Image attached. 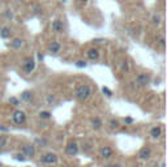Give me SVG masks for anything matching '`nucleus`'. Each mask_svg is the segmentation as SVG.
<instances>
[{"label":"nucleus","mask_w":167,"mask_h":167,"mask_svg":"<svg viewBox=\"0 0 167 167\" xmlns=\"http://www.w3.org/2000/svg\"><path fill=\"white\" fill-rule=\"evenodd\" d=\"M90 94H91V88L88 85V84H84V85L77 86L75 90V97L78 99V101H86V99L90 97Z\"/></svg>","instance_id":"nucleus-1"},{"label":"nucleus","mask_w":167,"mask_h":167,"mask_svg":"<svg viewBox=\"0 0 167 167\" xmlns=\"http://www.w3.org/2000/svg\"><path fill=\"white\" fill-rule=\"evenodd\" d=\"M41 162L46 164H55L57 162V155L54 153H47L41 157Z\"/></svg>","instance_id":"nucleus-2"},{"label":"nucleus","mask_w":167,"mask_h":167,"mask_svg":"<svg viewBox=\"0 0 167 167\" xmlns=\"http://www.w3.org/2000/svg\"><path fill=\"white\" fill-rule=\"evenodd\" d=\"M12 117H13V121H14L17 125L23 124V123H25V120H26L25 112L21 111V110H17V111L13 112V116H12Z\"/></svg>","instance_id":"nucleus-3"},{"label":"nucleus","mask_w":167,"mask_h":167,"mask_svg":"<svg viewBox=\"0 0 167 167\" xmlns=\"http://www.w3.org/2000/svg\"><path fill=\"white\" fill-rule=\"evenodd\" d=\"M34 68H35V60H33L31 57L25 59V61H23V64H22V69L25 70L26 73H31L34 70Z\"/></svg>","instance_id":"nucleus-4"},{"label":"nucleus","mask_w":167,"mask_h":167,"mask_svg":"<svg viewBox=\"0 0 167 167\" xmlns=\"http://www.w3.org/2000/svg\"><path fill=\"white\" fill-rule=\"evenodd\" d=\"M149 82H150V77H149L148 75H145V73H140V75L136 77V84H137L138 86H145V85H148Z\"/></svg>","instance_id":"nucleus-5"},{"label":"nucleus","mask_w":167,"mask_h":167,"mask_svg":"<svg viewBox=\"0 0 167 167\" xmlns=\"http://www.w3.org/2000/svg\"><path fill=\"white\" fill-rule=\"evenodd\" d=\"M51 26H52V30H54L55 33L61 34V33H64V30H65L64 23H63L61 20H54V21H52V25Z\"/></svg>","instance_id":"nucleus-6"},{"label":"nucleus","mask_w":167,"mask_h":167,"mask_svg":"<svg viewBox=\"0 0 167 167\" xmlns=\"http://www.w3.org/2000/svg\"><path fill=\"white\" fill-rule=\"evenodd\" d=\"M60 50H61V44L57 41H52L51 43L48 44V51L51 52V54H59Z\"/></svg>","instance_id":"nucleus-7"},{"label":"nucleus","mask_w":167,"mask_h":167,"mask_svg":"<svg viewBox=\"0 0 167 167\" xmlns=\"http://www.w3.org/2000/svg\"><path fill=\"white\" fill-rule=\"evenodd\" d=\"M78 153V145L76 142H69L67 146V154L69 155H76Z\"/></svg>","instance_id":"nucleus-8"},{"label":"nucleus","mask_w":167,"mask_h":167,"mask_svg":"<svg viewBox=\"0 0 167 167\" xmlns=\"http://www.w3.org/2000/svg\"><path fill=\"white\" fill-rule=\"evenodd\" d=\"M22 153L25 154L26 157H34L35 154V149H34V145H25L22 148Z\"/></svg>","instance_id":"nucleus-9"},{"label":"nucleus","mask_w":167,"mask_h":167,"mask_svg":"<svg viewBox=\"0 0 167 167\" xmlns=\"http://www.w3.org/2000/svg\"><path fill=\"white\" fill-rule=\"evenodd\" d=\"M112 154H114V151H112V149L110 148V146H103V148L101 149V155L103 157V158H106V159L111 158Z\"/></svg>","instance_id":"nucleus-10"},{"label":"nucleus","mask_w":167,"mask_h":167,"mask_svg":"<svg viewBox=\"0 0 167 167\" xmlns=\"http://www.w3.org/2000/svg\"><path fill=\"white\" fill-rule=\"evenodd\" d=\"M150 154H151V150H150V148H142L140 151H138V158L140 159H148L149 157H150Z\"/></svg>","instance_id":"nucleus-11"},{"label":"nucleus","mask_w":167,"mask_h":167,"mask_svg":"<svg viewBox=\"0 0 167 167\" xmlns=\"http://www.w3.org/2000/svg\"><path fill=\"white\" fill-rule=\"evenodd\" d=\"M86 55H88V57L90 60H97L99 57V51H98V48H90V50H88Z\"/></svg>","instance_id":"nucleus-12"},{"label":"nucleus","mask_w":167,"mask_h":167,"mask_svg":"<svg viewBox=\"0 0 167 167\" xmlns=\"http://www.w3.org/2000/svg\"><path fill=\"white\" fill-rule=\"evenodd\" d=\"M10 35H12V31H10V29L8 28V26H3L1 29H0V37L4 39H8L10 38Z\"/></svg>","instance_id":"nucleus-13"},{"label":"nucleus","mask_w":167,"mask_h":167,"mask_svg":"<svg viewBox=\"0 0 167 167\" xmlns=\"http://www.w3.org/2000/svg\"><path fill=\"white\" fill-rule=\"evenodd\" d=\"M33 99V93L30 90H25L21 93V101L23 102H30Z\"/></svg>","instance_id":"nucleus-14"},{"label":"nucleus","mask_w":167,"mask_h":167,"mask_svg":"<svg viewBox=\"0 0 167 167\" xmlns=\"http://www.w3.org/2000/svg\"><path fill=\"white\" fill-rule=\"evenodd\" d=\"M22 46H23V41H22V39H20V38H14L12 42H10V47H12V48L18 50V48H21Z\"/></svg>","instance_id":"nucleus-15"},{"label":"nucleus","mask_w":167,"mask_h":167,"mask_svg":"<svg viewBox=\"0 0 167 167\" xmlns=\"http://www.w3.org/2000/svg\"><path fill=\"white\" fill-rule=\"evenodd\" d=\"M150 135H151V137H153V138L161 137V135H162V128H161V127H154V128H151Z\"/></svg>","instance_id":"nucleus-16"},{"label":"nucleus","mask_w":167,"mask_h":167,"mask_svg":"<svg viewBox=\"0 0 167 167\" xmlns=\"http://www.w3.org/2000/svg\"><path fill=\"white\" fill-rule=\"evenodd\" d=\"M91 127H93L94 129H99V128L102 127V120L99 119V117H94V119L91 120Z\"/></svg>","instance_id":"nucleus-17"},{"label":"nucleus","mask_w":167,"mask_h":167,"mask_svg":"<svg viewBox=\"0 0 167 167\" xmlns=\"http://www.w3.org/2000/svg\"><path fill=\"white\" fill-rule=\"evenodd\" d=\"M162 22V18L159 14H153V17H151V23L153 25H161Z\"/></svg>","instance_id":"nucleus-18"},{"label":"nucleus","mask_w":167,"mask_h":167,"mask_svg":"<svg viewBox=\"0 0 167 167\" xmlns=\"http://www.w3.org/2000/svg\"><path fill=\"white\" fill-rule=\"evenodd\" d=\"M56 102V98H55V95H52V94H50V95H47V104H50V106H52V104Z\"/></svg>","instance_id":"nucleus-19"},{"label":"nucleus","mask_w":167,"mask_h":167,"mask_svg":"<svg viewBox=\"0 0 167 167\" xmlns=\"http://www.w3.org/2000/svg\"><path fill=\"white\" fill-rule=\"evenodd\" d=\"M110 127H111L112 129H117V128L120 127V125H119V121H117V120H115V119L110 120Z\"/></svg>","instance_id":"nucleus-20"},{"label":"nucleus","mask_w":167,"mask_h":167,"mask_svg":"<svg viewBox=\"0 0 167 167\" xmlns=\"http://www.w3.org/2000/svg\"><path fill=\"white\" fill-rule=\"evenodd\" d=\"M39 116H41L42 119H50V117H51V112H48V111H41V112H39Z\"/></svg>","instance_id":"nucleus-21"},{"label":"nucleus","mask_w":167,"mask_h":167,"mask_svg":"<svg viewBox=\"0 0 167 167\" xmlns=\"http://www.w3.org/2000/svg\"><path fill=\"white\" fill-rule=\"evenodd\" d=\"M9 103L13 104V106H18V104H20V101H18V98H16V97H10Z\"/></svg>","instance_id":"nucleus-22"},{"label":"nucleus","mask_w":167,"mask_h":167,"mask_svg":"<svg viewBox=\"0 0 167 167\" xmlns=\"http://www.w3.org/2000/svg\"><path fill=\"white\" fill-rule=\"evenodd\" d=\"M102 91H103V94H106L107 97H112V91L110 90L108 88H106V86H103V88H102Z\"/></svg>","instance_id":"nucleus-23"},{"label":"nucleus","mask_w":167,"mask_h":167,"mask_svg":"<svg viewBox=\"0 0 167 167\" xmlns=\"http://www.w3.org/2000/svg\"><path fill=\"white\" fill-rule=\"evenodd\" d=\"M76 67H78V68H85V67H86V61H85V60H78V61L76 63Z\"/></svg>","instance_id":"nucleus-24"},{"label":"nucleus","mask_w":167,"mask_h":167,"mask_svg":"<svg viewBox=\"0 0 167 167\" xmlns=\"http://www.w3.org/2000/svg\"><path fill=\"white\" fill-rule=\"evenodd\" d=\"M5 144H7V137L5 136H0V148L5 146Z\"/></svg>","instance_id":"nucleus-25"},{"label":"nucleus","mask_w":167,"mask_h":167,"mask_svg":"<svg viewBox=\"0 0 167 167\" xmlns=\"http://www.w3.org/2000/svg\"><path fill=\"white\" fill-rule=\"evenodd\" d=\"M157 42H158V44H159L161 47H164V44H166V39H164L163 37H161V38H159Z\"/></svg>","instance_id":"nucleus-26"},{"label":"nucleus","mask_w":167,"mask_h":167,"mask_svg":"<svg viewBox=\"0 0 167 167\" xmlns=\"http://www.w3.org/2000/svg\"><path fill=\"white\" fill-rule=\"evenodd\" d=\"M121 69H123V70H125V72H128V70H129V65H128V63H127V61L123 63Z\"/></svg>","instance_id":"nucleus-27"},{"label":"nucleus","mask_w":167,"mask_h":167,"mask_svg":"<svg viewBox=\"0 0 167 167\" xmlns=\"http://www.w3.org/2000/svg\"><path fill=\"white\" fill-rule=\"evenodd\" d=\"M124 121H125V124H132V123L135 121V120H133L130 116H127V117L124 119Z\"/></svg>","instance_id":"nucleus-28"},{"label":"nucleus","mask_w":167,"mask_h":167,"mask_svg":"<svg viewBox=\"0 0 167 167\" xmlns=\"http://www.w3.org/2000/svg\"><path fill=\"white\" fill-rule=\"evenodd\" d=\"M16 159L17 161H25V155L23 154H16Z\"/></svg>","instance_id":"nucleus-29"},{"label":"nucleus","mask_w":167,"mask_h":167,"mask_svg":"<svg viewBox=\"0 0 167 167\" xmlns=\"http://www.w3.org/2000/svg\"><path fill=\"white\" fill-rule=\"evenodd\" d=\"M34 13H35V14L41 13V8H39V7H34Z\"/></svg>","instance_id":"nucleus-30"},{"label":"nucleus","mask_w":167,"mask_h":167,"mask_svg":"<svg viewBox=\"0 0 167 167\" xmlns=\"http://www.w3.org/2000/svg\"><path fill=\"white\" fill-rule=\"evenodd\" d=\"M102 42H104V39H94V41H93V43L98 44V43H102Z\"/></svg>","instance_id":"nucleus-31"},{"label":"nucleus","mask_w":167,"mask_h":167,"mask_svg":"<svg viewBox=\"0 0 167 167\" xmlns=\"http://www.w3.org/2000/svg\"><path fill=\"white\" fill-rule=\"evenodd\" d=\"M110 167H121V164H119V163H115V164H111Z\"/></svg>","instance_id":"nucleus-32"},{"label":"nucleus","mask_w":167,"mask_h":167,"mask_svg":"<svg viewBox=\"0 0 167 167\" xmlns=\"http://www.w3.org/2000/svg\"><path fill=\"white\" fill-rule=\"evenodd\" d=\"M78 1H80V3H86L88 0H78Z\"/></svg>","instance_id":"nucleus-33"},{"label":"nucleus","mask_w":167,"mask_h":167,"mask_svg":"<svg viewBox=\"0 0 167 167\" xmlns=\"http://www.w3.org/2000/svg\"><path fill=\"white\" fill-rule=\"evenodd\" d=\"M103 167H110V164H106V166H103Z\"/></svg>","instance_id":"nucleus-34"},{"label":"nucleus","mask_w":167,"mask_h":167,"mask_svg":"<svg viewBox=\"0 0 167 167\" xmlns=\"http://www.w3.org/2000/svg\"><path fill=\"white\" fill-rule=\"evenodd\" d=\"M161 167H164V163H162V166Z\"/></svg>","instance_id":"nucleus-35"}]
</instances>
